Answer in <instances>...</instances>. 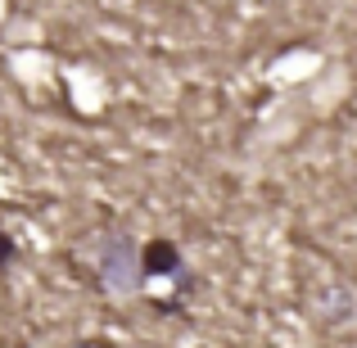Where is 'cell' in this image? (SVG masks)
<instances>
[{"instance_id":"6da1fadb","label":"cell","mask_w":357,"mask_h":348,"mask_svg":"<svg viewBox=\"0 0 357 348\" xmlns=\"http://www.w3.org/2000/svg\"><path fill=\"white\" fill-rule=\"evenodd\" d=\"M9 258V240H5V235H0V262H5Z\"/></svg>"}]
</instances>
